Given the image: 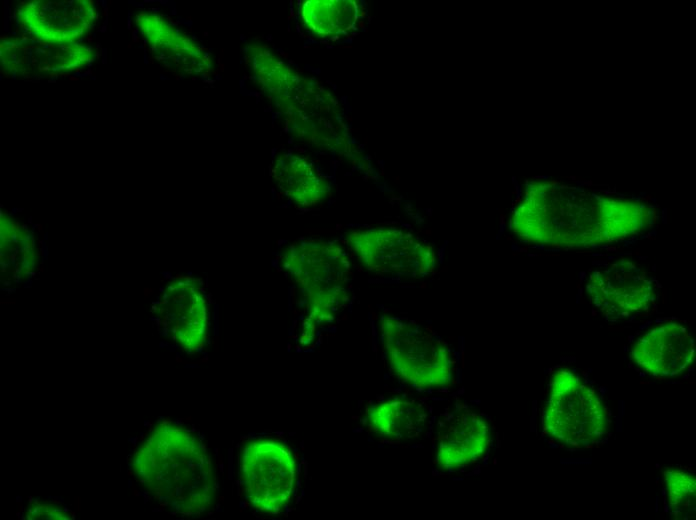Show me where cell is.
I'll use <instances>...</instances> for the list:
<instances>
[{
	"instance_id": "13",
	"label": "cell",
	"mask_w": 696,
	"mask_h": 520,
	"mask_svg": "<svg viewBox=\"0 0 696 520\" xmlns=\"http://www.w3.org/2000/svg\"><path fill=\"white\" fill-rule=\"evenodd\" d=\"M137 23L154 50L176 68L191 73L208 67L209 60L203 51L161 17L143 13L138 16Z\"/></svg>"
},
{
	"instance_id": "12",
	"label": "cell",
	"mask_w": 696,
	"mask_h": 520,
	"mask_svg": "<svg viewBox=\"0 0 696 520\" xmlns=\"http://www.w3.org/2000/svg\"><path fill=\"white\" fill-rule=\"evenodd\" d=\"M271 174L279 189L302 207L319 204L329 192L328 180L309 159L299 155L277 157Z\"/></svg>"
},
{
	"instance_id": "3",
	"label": "cell",
	"mask_w": 696,
	"mask_h": 520,
	"mask_svg": "<svg viewBox=\"0 0 696 520\" xmlns=\"http://www.w3.org/2000/svg\"><path fill=\"white\" fill-rule=\"evenodd\" d=\"M386 360L403 382L430 389L450 386L456 360L449 345L428 325L386 316L381 321Z\"/></svg>"
},
{
	"instance_id": "17",
	"label": "cell",
	"mask_w": 696,
	"mask_h": 520,
	"mask_svg": "<svg viewBox=\"0 0 696 520\" xmlns=\"http://www.w3.org/2000/svg\"><path fill=\"white\" fill-rule=\"evenodd\" d=\"M664 482L671 514L676 519L691 518L695 512V476L683 469L668 468L664 471Z\"/></svg>"
},
{
	"instance_id": "1",
	"label": "cell",
	"mask_w": 696,
	"mask_h": 520,
	"mask_svg": "<svg viewBox=\"0 0 696 520\" xmlns=\"http://www.w3.org/2000/svg\"><path fill=\"white\" fill-rule=\"evenodd\" d=\"M132 471L166 510L199 516L211 508L217 480L210 454L193 432L171 423L157 425L139 445Z\"/></svg>"
},
{
	"instance_id": "18",
	"label": "cell",
	"mask_w": 696,
	"mask_h": 520,
	"mask_svg": "<svg viewBox=\"0 0 696 520\" xmlns=\"http://www.w3.org/2000/svg\"><path fill=\"white\" fill-rule=\"evenodd\" d=\"M28 519H57L66 520L69 519V514L64 511L58 505L49 502H34L32 503L26 513Z\"/></svg>"
},
{
	"instance_id": "16",
	"label": "cell",
	"mask_w": 696,
	"mask_h": 520,
	"mask_svg": "<svg viewBox=\"0 0 696 520\" xmlns=\"http://www.w3.org/2000/svg\"><path fill=\"white\" fill-rule=\"evenodd\" d=\"M300 17L313 35L333 38L351 31L359 18V6L352 0H309L303 3Z\"/></svg>"
},
{
	"instance_id": "7",
	"label": "cell",
	"mask_w": 696,
	"mask_h": 520,
	"mask_svg": "<svg viewBox=\"0 0 696 520\" xmlns=\"http://www.w3.org/2000/svg\"><path fill=\"white\" fill-rule=\"evenodd\" d=\"M95 18L90 1H33L19 9L21 26L48 45L76 44Z\"/></svg>"
},
{
	"instance_id": "15",
	"label": "cell",
	"mask_w": 696,
	"mask_h": 520,
	"mask_svg": "<svg viewBox=\"0 0 696 520\" xmlns=\"http://www.w3.org/2000/svg\"><path fill=\"white\" fill-rule=\"evenodd\" d=\"M4 49L2 54L4 62H12L9 68H26L29 63L39 71H69L81 68L91 61L93 53L90 49L78 44L73 45H50L47 49H40L25 46L23 44H12Z\"/></svg>"
},
{
	"instance_id": "6",
	"label": "cell",
	"mask_w": 696,
	"mask_h": 520,
	"mask_svg": "<svg viewBox=\"0 0 696 520\" xmlns=\"http://www.w3.org/2000/svg\"><path fill=\"white\" fill-rule=\"evenodd\" d=\"M240 479L245 498L252 507L266 514H277L294 493L295 458L278 441H252L242 450Z\"/></svg>"
},
{
	"instance_id": "10",
	"label": "cell",
	"mask_w": 696,
	"mask_h": 520,
	"mask_svg": "<svg viewBox=\"0 0 696 520\" xmlns=\"http://www.w3.org/2000/svg\"><path fill=\"white\" fill-rule=\"evenodd\" d=\"M695 356L694 340L678 322L659 324L635 342L630 357L643 371L660 377H674L691 366Z\"/></svg>"
},
{
	"instance_id": "9",
	"label": "cell",
	"mask_w": 696,
	"mask_h": 520,
	"mask_svg": "<svg viewBox=\"0 0 696 520\" xmlns=\"http://www.w3.org/2000/svg\"><path fill=\"white\" fill-rule=\"evenodd\" d=\"M620 275L618 264L595 272L587 285L592 302L611 319L630 317L647 311L655 300V290L645 273L631 262Z\"/></svg>"
},
{
	"instance_id": "5",
	"label": "cell",
	"mask_w": 696,
	"mask_h": 520,
	"mask_svg": "<svg viewBox=\"0 0 696 520\" xmlns=\"http://www.w3.org/2000/svg\"><path fill=\"white\" fill-rule=\"evenodd\" d=\"M346 241L355 257L378 275L422 277L436 267L434 247L398 227L355 229L347 234Z\"/></svg>"
},
{
	"instance_id": "11",
	"label": "cell",
	"mask_w": 696,
	"mask_h": 520,
	"mask_svg": "<svg viewBox=\"0 0 696 520\" xmlns=\"http://www.w3.org/2000/svg\"><path fill=\"white\" fill-rule=\"evenodd\" d=\"M491 442L488 422L471 410H463L436 434L435 463L443 470L467 467L487 452Z\"/></svg>"
},
{
	"instance_id": "14",
	"label": "cell",
	"mask_w": 696,
	"mask_h": 520,
	"mask_svg": "<svg viewBox=\"0 0 696 520\" xmlns=\"http://www.w3.org/2000/svg\"><path fill=\"white\" fill-rule=\"evenodd\" d=\"M424 405L416 400L391 399L370 412V429L391 441L409 440L419 436L427 421Z\"/></svg>"
},
{
	"instance_id": "4",
	"label": "cell",
	"mask_w": 696,
	"mask_h": 520,
	"mask_svg": "<svg viewBox=\"0 0 696 520\" xmlns=\"http://www.w3.org/2000/svg\"><path fill=\"white\" fill-rule=\"evenodd\" d=\"M609 425L608 410L593 388L570 370L553 374L543 415L546 434L570 447H589L604 439Z\"/></svg>"
},
{
	"instance_id": "2",
	"label": "cell",
	"mask_w": 696,
	"mask_h": 520,
	"mask_svg": "<svg viewBox=\"0 0 696 520\" xmlns=\"http://www.w3.org/2000/svg\"><path fill=\"white\" fill-rule=\"evenodd\" d=\"M281 262L302 293L313 324L330 322L348 302L353 273L339 245L320 240L293 243L283 252Z\"/></svg>"
},
{
	"instance_id": "8",
	"label": "cell",
	"mask_w": 696,
	"mask_h": 520,
	"mask_svg": "<svg viewBox=\"0 0 696 520\" xmlns=\"http://www.w3.org/2000/svg\"><path fill=\"white\" fill-rule=\"evenodd\" d=\"M158 310L166 335L187 352L201 349L207 337V306L204 292L191 279H180L163 292Z\"/></svg>"
}]
</instances>
